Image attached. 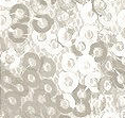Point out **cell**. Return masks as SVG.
Masks as SVG:
<instances>
[{"instance_id": "1", "label": "cell", "mask_w": 125, "mask_h": 118, "mask_svg": "<svg viewBox=\"0 0 125 118\" xmlns=\"http://www.w3.org/2000/svg\"><path fill=\"white\" fill-rule=\"evenodd\" d=\"M30 34V28L27 24H12L7 30V36L12 43H24L27 42Z\"/></svg>"}, {"instance_id": "2", "label": "cell", "mask_w": 125, "mask_h": 118, "mask_svg": "<svg viewBox=\"0 0 125 118\" xmlns=\"http://www.w3.org/2000/svg\"><path fill=\"white\" fill-rule=\"evenodd\" d=\"M30 23L33 31L37 33H47L54 26V19L49 14L35 15Z\"/></svg>"}, {"instance_id": "3", "label": "cell", "mask_w": 125, "mask_h": 118, "mask_svg": "<svg viewBox=\"0 0 125 118\" xmlns=\"http://www.w3.org/2000/svg\"><path fill=\"white\" fill-rule=\"evenodd\" d=\"M9 13L13 24H28L31 21L29 8L23 3H16L9 9Z\"/></svg>"}, {"instance_id": "4", "label": "cell", "mask_w": 125, "mask_h": 118, "mask_svg": "<svg viewBox=\"0 0 125 118\" xmlns=\"http://www.w3.org/2000/svg\"><path fill=\"white\" fill-rule=\"evenodd\" d=\"M79 84V77L74 72L64 70L59 73L58 86L64 93H72Z\"/></svg>"}, {"instance_id": "5", "label": "cell", "mask_w": 125, "mask_h": 118, "mask_svg": "<svg viewBox=\"0 0 125 118\" xmlns=\"http://www.w3.org/2000/svg\"><path fill=\"white\" fill-rule=\"evenodd\" d=\"M88 54L95 61V63L102 64L108 57V46L99 39L89 46Z\"/></svg>"}, {"instance_id": "6", "label": "cell", "mask_w": 125, "mask_h": 118, "mask_svg": "<svg viewBox=\"0 0 125 118\" xmlns=\"http://www.w3.org/2000/svg\"><path fill=\"white\" fill-rule=\"evenodd\" d=\"M21 96L18 95L14 91H8L2 94V105L7 106L11 111L21 110L22 103H21Z\"/></svg>"}, {"instance_id": "7", "label": "cell", "mask_w": 125, "mask_h": 118, "mask_svg": "<svg viewBox=\"0 0 125 118\" xmlns=\"http://www.w3.org/2000/svg\"><path fill=\"white\" fill-rule=\"evenodd\" d=\"M40 61L42 58L35 52H27L21 57L20 65L23 67L24 70H35L38 71L40 67Z\"/></svg>"}, {"instance_id": "8", "label": "cell", "mask_w": 125, "mask_h": 118, "mask_svg": "<svg viewBox=\"0 0 125 118\" xmlns=\"http://www.w3.org/2000/svg\"><path fill=\"white\" fill-rule=\"evenodd\" d=\"M38 72L42 79H45V78L51 79L56 73V63L54 60L49 57H42Z\"/></svg>"}, {"instance_id": "9", "label": "cell", "mask_w": 125, "mask_h": 118, "mask_svg": "<svg viewBox=\"0 0 125 118\" xmlns=\"http://www.w3.org/2000/svg\"><path fill=\"white\" fill-rule=\"evenodd\" d=\"M75 29L70 26H64V27H59V29L57 31V38L61 42V44L64 46H68V45H72V43L75 41Z\"/></svg>"}, {"instance_id": "10", "label": "cell", "mask_w": 125, "mask_h": 118, "mask_svg": "<svg viewBox=\"0 0 125 118\" xmlns=\"http://www.w3.org/2000/svg\"><path fill=\"white\" fill-rule=\"evenodd\" d=\"M74 15H75V11L65 10L58 7L55 11V20L59 24V27L69 26L74 20Z\"/></svg>"}, {"instance_id": "11", "label": "cell", "mask_w": 125, "mask_h": 118, "mask_svg": "<svg viewBox=\"0 0 125 118\" xmlns=\"http://www.w3.org/2000/svg\"><path fill=\"white\" fill-rule=\"evenodd\" d=\"M92 91L91 88L88 87L86 84H79L76 86V88L71 93L73 100L76 102H81V101H90L92 97Z\"/></svg>"}, {"instance_id": "12", "label": "cell", "mask_w": 125, "mask_h": 118, "mask_svg": "<svg viewBox=\"0 0 125 118\" xmlns=\"http://www.w3.org/2000/svg\"><path fill=\"white\" fill-rule=\"evenodd\" d=\"M61 64L62 67L65 71H70V72H75L76 69H79L77 67V64H79V61H77V57H75L71 51L65 52L62 57L61 60Z\"/></svg>"}, {"instance_id": "13", "label": "cell", "mask_w": 125, "mask_h": 118, "mask_svg": "<svg viewBox=\"0 0 125 118\" xmlns=\"http://www.w3.org/2000/svg\"><path fill=\"white\" fill-rule=\"evenodd\" d=\"M80 14L83 21L86 24H93L99 20V15L93 10L91 2H89L85 5H82V8L80 9Z\"/></svg>"}, {"instance_id": "14", "label": "cell", "mask_w": 125, "mask_h": 118, "mask_svg": "<svg viewBox=\"0 0 125 118\" xmlns=\"http://www.w3.org/2000/svg\"><path fill=\"white\" fill-rule=\"evenodd\" d=\"M21 79L29 85V87L34 89L39 88L42 80L39 72L35 70H24L22 72V76H21Z\"/></svg>"}, {"instance_id": "15", "label": "cell", "mask_w": 125, "mask_h": 118, "mask_svg": "<svg viewBox=\"0 0 125 118\" xmlns=\"http://www.w3.org/2000/svg\"><path fill=\"white\" fill-rule=\"evenodd\" d=\"M117 86H115L112 77L110 76H103L100 79L99 86H98V91L103 95H111L115 93Z\"/></svg>"}, {"instance_id": "16", "label": "cell", "mask_w": 125, "mask_h": 118, "mask_svg": "<svg viewBox=\"0 0 125 118\" xmlns=\"http://www.w3.org/2000/svg\"><path fill=\"white\" fill-rule=\"evenodd\" d=\"M80 37L87 43H95L98 41L99 32L94 24H85L80 30Z\"/></svg>"}, {"instance_id": "17", "label": "cell", "mask_w": 125, "mask_h": 118, "mask_svg": "<svg viewBox=\"0 0 125 118\" xmlns=\"http://www.w3.org/2000/svg\"><path fill=\"white\" fill-rule=\"evenodd\" d=\"M79 70L82 72L83 74H89L91 73L95 68V61L90 57L89 54H85L83 57L80 58L79 60V64H77Z\"/></svg>"}, {"instance_id": "18", "label": "cell", "mask_w": 125, "mask_h": 118, "mask_svg": "<svg viewBox=\"0 0 125 118\" xmlns=\"http://www.w3.org/2000/svg\"><path fill=\"white\" fill-rule=\"evenodd\" d=\"M91 107L92 112L95 115H99L100 113H102L103 111L106 108V99L105 96L101 94V93H93L92 97H91Z\"/></svg>"}, {"instance_id": "19", "label": "cell", "mask_w": 125, "mask_h": 118, "mask_svg": "<svg viewBox=\"0 0 125 118\" xmlns=\"http://www.w3.org/2000/svg\"><path fill=\"white\" fill-rule=\"evenodd\" d=\"M70 51L77 58H81L83 55L86 54L87 51H89V47H88V43L86 41L82 39L81 37L76 38L75 41L72 43V45L70 46Z\"/></svg>"}, {"instance_id": "20", "label": "cell", "mask_w": 125, "mask_h": 118, "mask_svg": "<svg viewBox=\"0 0 125 118\" xmlns=\"http://www.w3.org/2000/svg\"><path fill=\"white\" fill-rule=\"evenodd\" d=\"M74 116L79 117V118H83V117H87L92 113V107L89 101H81V102H76L75 105L73 107V112Z\"/></svg>"}, {"instance_id": "21", "label": "cell", "mask_w": 125, "mask_h": 118, "mask_svg": "<svg viewBox=\"0 0 125 118\" xmlns=\"http://www.w3.org/2000/svg\"><path fill=\"white\" fill-rule=\"evenodd\" d=\"M115 20H117V15H115V9L109 8L106 13H104L102 16H99V21L103 26V28L110 29L111 26H115Z\"/></svg>"}, {"instance_id": "22", "label": "cell", "mask_w": 125, "mask_h": 118, "mask_svg": "<svg viewBox=\"0 0 125 118\" xmlns=\"http://www.w3.org/2000/svg\"><path fill=\"white\" fill-rule=\"evenodd\" d=\"M21 111L27 116V118H31L34 116H37V115H42V107L39 105H37L34 101H27L22 103Z\"/></svg>"}, {"instance_id": "23", "label": "cell", "mask_w": 125, "mask_h": 118, "mask_svg": "<svg viewBox=\"0 0 125 118\" xmlns=\"http://www.w3.org/2000/svg\"><path fill=\"white\" fill-rule=\"evenodd\" d=\"M17 53L14 51V49H8L2 52L1 55V65L2 69H9L17 60Z\"/></svg>"}, {"instance_id": "24", "label": "cell", "mask_w": 125, "mask_h": 118, "mask_svg": "<svg viewBox=\"0 0 125 118\" xmlns=\"http://www.w3.org/2000/svg\"><path fill=\"white\" fill-rule=\"evenodd\" d=\"M55 104L61 112V114H70L73 112V107L71 105V102L66 99L62 95H57L55 97Z\"/></svg>"}, {"instance_id": "25", "label": "cell", "mask_w": 125, "mask_h": 118, "mask_svg": "<svg viewBox=\"0 0 125 118\" xmlns=\"http://www.w3.org/2000/svg\"><path fill=\"white\" fill-rule=\"evenodd\" d=\"M51 97L48 95V94H46L45 92L42 91V89H40V88H37L34 91V94H33V101L35 102V103L37 105H39L40 107H43V106H46L47 104H49L50 102H51Z\"/></svg>"}, {"instance_id": "26", "label": "cell", "mask_w": 125, "mask_h": 118, "mask_svg": "<svg viewBox=\"0 0 125 118\" xmlns=\"http://www.w3.org/2000/svg\"><path fill=\"white\" fill-rule=\"evenodd\" d=\"M39 88L42 89V91L45 92L46 94H48L51 98L57 96V86L55 85V83L53 82L52 79H48V78L42 79Z\"/></svg>"}, {"instance_id": "27", "label": "cell", "mask_w": 125, "mask_h": 118, "mask_svg": "<svg viewBox=\"0 0 125 118\" xmlns=\"http://www.w3.org/2000/svg\"><path fill=\"white\" fill-rule=\"evenodd\" d=\"M101 65V71L103 72V74L105 76H112L114 72L115 71V69L118 68L117 63H115V59H114L112 57H107V59L103 62Z\"/></svg>"}, {"instance_id": "28", "label": "cell", "mask_w": 125, "mask_h": 118, "mask_svg": "<svg viewBox=\"0 0 125 118\" xmlns=\"http://www.w3.org/2000/svg\"><path fill=\"white\" fill-rule=\"evenodd\" d=\"M16 80V77L9 69H2L1 71V85L2 88H7L8 91H12L13 84Z\"/></svg>"}, {"instance_id": "29", "label": "cell", "mask_w": 125, "mask_h": 118, "mask_svg": "<svg viewBox=\"0 0 125 118\" xmlns=\"http://www.w3.org/2000/svg\"><path fill=\"white\" fill-rule=\"evenodd\" d=\"M30 7L36 15H39L45 14V12L48 11L51 5L47 0H30Z\"/></svg>"}, {"instance_id": "30", "label": "cell", "mask_w": 125, "mask_h": 118, "mask_svg": "<svg viewBox=\"0 0 125 118\" xmlns=\"http://www.w3.org/2000/svg\"><path fill=\"white\" fill-rule=\"evenodd\" d=\"M61 112L56 106L55 102H50L49 104H47L46 106L42 108V115L45 118H58Z\"/></svg>"}, {"instance_id": "31", "label": "cell", "mask_w": 125, "mask_h": 118, "mask_svg": "<svg viewBox=\"0 0 125 118\" xmlns=\"http://www.w3.org/2000/svg\"><path fill=\"white\" fill-rule=\"evenodd\" d=\"M99 36H100V41L104 42L109 48H111V46L114 45V43L118 38V35L114 34L110 31V29H107V28H104L101 31V33H99Z\"/></svg>"}, {"instance_id": "32", "label": "cell", "mask_w": 125, "mask_h": 118, "mask_svg": "<svg viewBox=\"0 0 125 118\" xmlns=\"http://www.w3.org/2000/svg\"><path fill=\"white\" fill-rule=\"evenodd\" d=\"M29 85L23 81L22 79L16 78L14 84H13V88L12 91H14L15 93H17L18 95H20L21 97H27L29 95Z\"/></svg>"}, {"instance_id": "33", "label": "cell", "mask_w": 125, "mask_h": 118, "mask_svg": "<svg viewBox=\"0 0 125 118\" xmlns=\"http://www.w3.org/2000/svg\"><path fill=\"white\" fill-rule=\"evenodd\" d=\"M111 77H112V80H114V82L118 89L125 88V70L124 69L117 68Z\"/></svg>"}, {"instance_id": "34", "label": "cell", "mask_w": 125, "mask_h": 118, "mask_svg": "<svg viewBox=\"0 0 125 118\" xmlns=\"http://www.w3.org/2000/svg\"><path fill=\"white\" fill-rule=\"evenodd\" d=\"M91 4H92L93 10L95 11V13L99 16H102L109 9V5L106 0H91Z\"/></svg>"}, {"instance_id": "35", "label": "cell", "mask_w": 125, "mask_h": 118, "mask_svg": "<svg viewBox=\"0 0 125 118\" xmlns=\"http://www.w3.org/2000/svg\"><path fill=\"white\" fill-rule=\"evenodd\" d=\"M100 79H101V77H100L99 73H89V74H86V77L84 78V84H86L88 87L90 88H98L99 86V82H100Z\"/></svg>"}, {"instance_id": "36", "label": "cell", "mask_w": 125, "mask_h": 118, "mask_svg": "<svg viewBox=\"0 0 125 118\" xmlns=\"http://www.w3.org/2000/svg\"><path fill=\"white\" fill-rule=\"evenodd\" d=\"M111 51L114 52L117 57H124L125 55V39H120L118 37L117 41L114 43V45L111 46Z\"/></svg>"}, {"instance_id": "37", "label": "cell", "mask_w": 125, "mask_h": 118, "mask_svg": "<svg viewBox=\"0 0 125 118\" xmlns=\"http://www.w3.org/2000/svg\"><path fill=\"white\" fill-rule=\"evenodd\" d=\"M12 24H13V21H12L9 11H5L4 9H2L0 12V28H1V30L4 31L7 28H10Z\"/></svg>"}, {"instance_id": "38", "label": "cell", "mask_w": 125, "mask_h": 118, "mask_svg": "<svg viewBox=\"0 0 125 118\" xmlns=\"http://www.w3.org/2000/svg\"><path fill=\"white\" fill-rule=\"evenodd\" d=\"M46 47L50 52H58L62 50L64 46L61 44V42L58 41L57 36H56L54 38H51L46 42Z\"/></svg>"}, {"instance_id": "39", "label": "cell", "mask_w": 125, "mask_h": 118, "mask_svg": "<svg viewBox=\"0 0 125 118\" xmlns=\"http://www.w3.org/2000/svg\"><path fill=\"white\" fill-rule=\"evenodd\" d=\"M115 106L117 110H125V92L115 93Z\"/></svg>"}, {"instance_id": "40", "label": "cell", "mask_w": 125, "mask_h": 118, "mask_svg": "<svg viewBox=\"0 0 125 118\" xmlns=\"http://www.w3.org/2000/svg\"><path fill=\"white\" fill-rule=\"evenodd\" d=\"M58 7L69 11H77V2L75 0H58Z\"/></svg>"}, {"instance_id": "41", "label": "cell", "mask_w": 125, "mask_h": 118, "mask_svg": "<svg viewBox=\"0 0 125 118\" xmlns=\"http://www.w3.org/2000/svg\"><path fill=\"white\" fill-rule=\"evenodd\" d=\"M12 47H13L14 51L17 53V55L19 57V55H23L26 54V49H27V44L26 42L24 43H17V44H14V43H12Z\"/></svg>"}, {"instance_id": "42", "label": "cell", "mask_w": 125, "mask_h": 118, "mask_svg": "<svg viewBox=\"0 0 125 118\" xmlns=\"http://www.w3.org/2000/svg\"><path fill=\"white\" fill-rule=\"evenodd\" d=\"M33 39L36 43H46L48 41V35L47 33H37L35 32V34L33 33Z\"/></svg>"}, {"instance_id": "43", "label": "cell", "mask_w": 125, "mask_h": 118, "mask_svg": "<svg viewBox=\"0 0 125 118\" xmlns=\"http://www.w3.org/2000/svg\"><path fill=\"white\" fill-rule=\"evenodd\" d=\"M118 24L122 28H125V9H122L117 15Z\"/></svg>"}, {"instance_id": "44", "label": "cell", "mask_w": 125, "mask_h": 118, "mask_svg": "<svg viewBox=\"0 0 125 118\" xmlns=\"http://www.w3.org/2000/svg\"><path fill=\"white\" fill-rule=\"evenodd\" d=\"M115 63H117L118 68H121V69L125 70V55L124 57H118L115 59Z\"/></svg>"}, {"instance_id": "45", "label": "cell", "mask_w": 125, "mask_h": 118, "mask_svg": "<svg viewBox=\"0 0 125 118\" xmlns=\"http://www.w3.org/2000/svg\"><path fill=\"white\" fill-rule=\"evenodd\" d=\"M10 118H27V116L22 113L21 110H16V111H12Z\"/></svg>"}, {"instance_id": "46", "label": "cell", "mask_w": 125, "mask_h": 118, "mask_svg": "<svg viewBox=\"0 0 125 118\" xmlns=\"http://www.w3.org/2000/svg\"><path fill=\"white\" fill-rule=\"evenodd\" d=\"M16 2V0H1V5H2V9H4V8H9V7H13L14 4H16L15 3Z\"/></svg>"}, {"instance_id": "47", "label": "cell", "mask_w": 125, "mask_h": 118, "mask_svg": "<svg viewBox=\"0 0 125 118\" xmlns=\"http://www.w3.org/2000/svg\"><path fill=\"white\" fill-rule=\"evenodd\" d=\"M102 118H118V117H117V115H115L114 113H109V112H107V113L102 115Z\"/></svg>"}, {"instance_id": "48", "label": "cell", "mask_w": 125, "mask_h": 118, "mask_svg": "<svg viewBox=\"0 0 125 118\" xmlns=\"http://www.w3.org/2000/svg\"><path fill=\"white\" fill-rule=\"evenodd\" d=\"M77 2V4H81V5H85L87 3H89V2H91V0H75Z\"/></svg>"}, {"instance_id": "49", "label": "cell", "mask_w": 125, "mask_h": 118, "mask_svg": "<svg viewBox=\"0 0 125 118\" xmlns=\"http://www.w3.org/2000/svg\"><path fill=\"white\" fill-rule=\"evenodd\" d=\"M47 1H48V3H49L50 5H51V7H52V5H54V4L57 3V2H58V0H47Z\"/></svg>"}, {"instance_id": "50", "label": "cell", "mask_w": 125, "mask_h": 118, "mask_svg": "<svg viewBox=\"0 0 125 118\" xmlns=\"http://www.w3.org/2000/svg\"><path fill=\"white\" fill-rule=\"evenodd\" d=\"M58 118H71V117H70V116H68V115H66V114H61Z\"/></svg>"}, {"instance_id": "51", "label": "cell", "mask_w": 125, "mask_h": 118, "mask_svg": "<svg viewBox=\"0 0 125 118\" xmlns=\"http://www.w3.org/2000/svg\"><path fill=\"white\" fill-rule=\"evenodd\" d=\"M120 1H121V10L125 9V0H120Z\"/></svg>"}, {"instance_id": "52", "label": "cell", "mask_w": 125, "mask_h": 118, "mask_svg": "<svg viewBox=\"0 0 125 118\" xmlns=\"http://www.w3.org/2000/svg\"><path fill=\"white\" fill-rule=\"evenodd\" d=\"M122 37L125 39V28H123V30H122Z\"/></svg>"}, {"instance_id": "53", "label": "cell", "mask_w": 125, "mask_h": 118, "mask_svg": "<svg viewBox=\"0 0 125 118\" xmlns=\"http://www.w3.org/2000/svg\"><path fill=\"white\" fill-rule=\"evenodd\" d=\"M31 118H45L42 115H37V116H34V117H31Z\"/></svg>"}, {"instance_id": "54", "label": "cell", "mask_w": 125, "mask_h": 118, "mask_svg": "<svg viewBox=\"0 0 125 118\" xmlns=\"http://www.w3.org/2000/svg\"><path fill=\"white\" fill-rule=\"evenodd\" d=\"M109 1H117V0H109Z\"/></svg>"}, {"instance_id": "55", "label": "cell", "mask_w": 125, "mask_h": 118, "mask_svg": "<svg viewBox=\"0 0 125 118\" xmlns=\"http://www.w3.org/2000/svg\"><path fill=\"white\" fill-rule=\"evenodd\" d=\"M123 118H125V113H124V115H123Z\"/></svg>"}]
</instances>
